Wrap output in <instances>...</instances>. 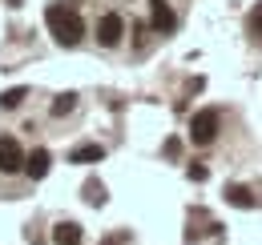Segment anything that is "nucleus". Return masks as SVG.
Instances as JSON below:
<instances>
[{"instance_id":"f257e3e1","label":"nucleus","mask_w":262,"mask_h":245,"mask_svg":"<svg viewBox=\"0 0 262 245\" xmlns=\"http://www.w3.org/2000/svg\"><path fill=\"white\" fill-rule=\"evenodd\" d=\"M45 24H49L53 40H57L61 48H77V44L85 40V20H81L77 4H65V0L49 4V8H45Z\"/></svg>"},{"instance_id":"f03ea898","label":"nucleus","mask_w":262,"mask_h":245,"mask_svg":"<svg viewBox=\"0 0 262 245\" xmlns=\"http://www.w3.org/2000/svg\"><path fill=\"white\" fill-rule=\"evenodd\" d=\"M218 129H222L218 109H202V113L190 117V141H194V145H214V141H218Z\"/></svg>"},{"instance_id":"7ed1b4c3","label":"nucleus","mask_w":262,"mask_h":245,"mask_svg":"<svg viewBox=\"0 0 262 245\" xmlns=\"http://www.w3.org/2000/svg\"><path fill=\"white\" fill-rule=\"evenodd\" d=\"M121 36H125V20H121L117 12H105V16L97 20V44L101 48H117Z\"/></svg>"},{"instance_id":"20e7f679","label":"nucleus","mask_w":262,"mask_h":245,"mask_svg":"<svg viewBox=\"0 0 262 245\" xmlns=\"http://www.w3.org/2000/svg\"><path fill=\"white\" fill-rule=\"evenodd\" d=\"M0 173H25V149L16 137H0Z\"/></svg>"},{"instance_id":"39448f33","label":"nucleus","mask_w":262,"mask_h":245,"mask_svg":"<svg viewBox=\"0 0 262 245\" xmlns=\"http://www.w3.org/2000/svg\"><path fill=\"white\" fill-rule=\"evenodd\" d=\"M149 24H154V32H173L178 16H173V8L165 0H149Z\"/></svg>"},{"instance_id":"423d86ee","label":"nucleus","mask_w":262,"mask_h":245,"mask_svg":"<svg viewBox=\"0 0 262 245\" xmlns=\"http://www.w3.org/2000/svg\"><path fill=\"white\" fill-rule=\"evenodd\" d=\"M49 165H53V157H49V149H33V153L25 157V173H29L33 181H40V177L49 173Z\"/></svg>"},{"instance_id":"0eeeda50","label":"nucleus","mask_w":262,"mask_h":245,"mask_svg":"<svg viewBox=\"0 0 262 245\" xmlns=\"http://www.w3.org/2000/svg\"><path fill=\"white\" fill-rule=\"evenodd\" d=\"M81 225H73V221H57L53 225V245H81Z\"/></svg>"},{"instance_id":"6e6552de","label":"nucleus","mask_w":262,"mask_h":245,"mask_svg":"<svg viewBox=\"0 0 262 245\" xmlns=\"http://www.w3.org/2000/svg\"><path fill=\"white\" fill-rule=\"evenodd\" d=\"M69 161H73V165H97V161H105V149H101V145H77V149L69 153Z\"/></svg>"},{"instance_id":"1a4fd4ad","label":"nucleus","mask_w":262,"mask_h":245,"mask_svg":"<svg viewBox=\"0 0 262 245\" xmlns=\"http://www.w3.org/2000/svg\"><path fill=\"white\" fill-rule=\"evenodd\" d=\"M226 201L238 205V209H254V193L246 185H226Z\"/></svg>"},{"instance_id":"9d476101","label":"nucleus","mask_w":262,"mask_h":245,"mask_svg":"<svg viewBox=\"0 0 262 245\" xmlns=\"http://www.w3.org/2000/svg\"><path fill=\"white\" fill-rule=\"evenodd\" d=\"M246 36H250L254 44H262V0L250 8V16H246Z\"/></svg>"},{"instance_id":"9b49d317","label":"nucleus","mask_w":262,"mask_h":245,"mask_svg":"<svg viewBox=\"0 0 262 245\" xmlns=\"http://www.w3.org/2000/svg\"><path fill=\"white\" fill-rule=\"evenodd\" d=\"M77 109V92H61L57 101H53V117H69Z\"/></svg>"},{"instance_id":"f8f14e48","label":"nucleus","mask_w":262,"mask_h":245,"mask_svg":"<svg viewBox=\"0 0 262 245\" xmlns=\"http://www.w3.org/2000/svg\"><path fill=\"white\" fill-rule=\"evenodd\" d=\"M25 96H29V89H8L0 96V109H16V105H25Z\"/></svg>"},{"instance_id":"ddd939ff","label":"nucleus","mask_w":262,"mask_h":245,"mask_svg":"<svg viewBox=\"0 0 262 245\" xmlns=\"http://www.w3.org/2000/svg\"><path fill=\"white\" fill-rule=\"evenodd\" d=\"M85 201H89V205H101V201H105V193H101V185H97V181L85 185Z\"/></svg>"},{"instance_id":"4468645a","label":"nucleus","mask_w":262,"mask_h":245,"mask_svg":"<svg viewBox=\"0 0 262 245\" xmlns=\"http://www.w3.org/2000/svg\"><path fill=\"white\" fill-rule=\"evenodd\" d=\"M186 173H190V181H206V177H210V169H206V165H190V169H186Z\"/></svg>"},{"instance_id":"2eb2a0df","label":"nucleus","mask_w":262,"mask_h":245,"mask_svg":"<svg viewBox=\"0 0 262 245\" xmlns=\"http://www.w3.org/2000/svg\"><path fill=\"white\" fill-rule=\"evenodd\" d=\"M101 245H129V233H109Z\"/></svg>"},{"instance_id":"dca6fc26","label":"nucleus","mask_w":262,"mask_h":245,"mask_svg":"<svg viewBox=\"0 0 262 245\" xmlns=\"http://www.w3.org/2000/svg\"><path fill=\"white\" fill-rule=\"evenodd\" d=\"M178 149H182V145H178V137H169V141H165V157H178Z\"/></svg>"}]
</instances>
